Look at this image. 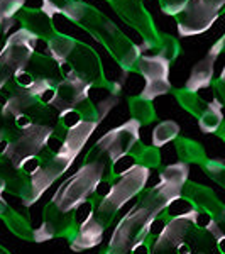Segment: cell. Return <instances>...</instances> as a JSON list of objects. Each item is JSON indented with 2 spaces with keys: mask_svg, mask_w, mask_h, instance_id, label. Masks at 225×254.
Masks as SVG:
<instances>
[{
  "mask_svg": "<svg viewBox=\"0 0 225 254\" xmlns=\"http://www.w3.org/2000/svg\"><path fill=\"white\" fill-rule=\"evenodd\" d=\"M69 22L87 31L97 43L107 49L113 61L120 66L124 75L137 73V61L144 53L141 44L130 41L115 22H112L100 9L90 5L83 0H73L63 12Z\"/></svg>",
  "mask_w": 225,
  "mask_h": 254,
  "instance_id": "cell-1",
  "label": "cell"
},
{
  "mask_svg": "<svg viewBox=\"0 0 225 254\" xmlns=\"http://www.w3.org/2000/svg\"><path fill=\"white\" fill-rule=\"evenodd\" d=\"M109 171V165L104 159H93L88 163H81L76 173H73L69 178L64 180L56 188L53 198L48 202L49 207L61 214H73L88 202L95 193L97 187L105 178Z\"/></svg>",
  "mask_w": 225,
  "mask_h": 254,
  "instance_id": "cell-2",
  "label": "cell"
},
{
  "mask_svg": "<svg viewBox=\"0 0 225 254\" xmlns=\"http://www.w3.org/2000/svg\"><path fill=\"white\" fill-rule=\"evenodd\" d=\"M151 170L146 166L136 165L130 168L125 175H122L117 182L112 183V188L104 198L97 200L95 196V210L93 215L98 222L102 224V227L107 231L110 225L113 224V220L117 219V214L120 212V208L132 200L134 196H139L142 191L146 190V185L149 182Z\"/></svg>",
  "mask_w": 225,
  "mask_h": 254,
  "instance_id": "cell-3",
  "label": "cell"
},
{
  "mask_svg": "<svg viewBox=\"0 0 225 254\" xmlns=\"http://www.w3.org/2000/svg\"><path fill=\"white\" fill-rule=\"evenodd\" d=\"M158 217V212H154L151 207L137 200L136 205L130 208L113 227L107 248L100 254H129L134 246L141 243L149 234L151 227Z\"/></svg>",
  "mask_w": 225,
  "mask_h": 254,
  "instance_id": "cell-4",
  "label": "cell"
},
{
  "mask_svg": "<svg viewBox=\"0 0 225 254\" xmlns=\"http://www.w3.org/2000/svg\"><path fill=\"white\" fill-rule=\"evenodd\" d=\"M139 129H141V124L134 119H129L124 124L110 129L90 147V151L83 158V163L93 161V159H104L110 166L117 159L127 156L141 141Z\"/></svg>",
  "mask_w": 225,
  "mask_h": 254,
  "instance_id": "cell-5",
  "label": "cell"
},
{
  "mask_svg": "<svg viewBox=\"0 0 225 254\" xmlns=\"http://www.w3.org/2000/svg\"><path fill=\"white\" fill-rule=\"evenodd\" d=\"M38 41L32 32L24 27L12 32L5 39L3 48L0 49V93L12 81L15 73L29 66L32 56L36 55Z\"/></svg>",
  "mask_w": 225,
  "mask_h": 254,
  "instance_id": "cell-6",
  "label": "cell"
},
{
  "mask_svg": "<svg viewBox=\"0 0 225 254\" xmlns=\"http://www.w3.org/2000/svg\"><path fill=\"white\" fill-rule=\"evenodd\" d=\"M109 5L115 10L122 22L132 27L141 36L142 53L156 51L161 41V32L158 31L153 15L146 9L142 0H109Z\"/></svg>",
  "mask_w": 225,
  "mask_h": 254,
  "instance_id": "cell-7",
  "label": "cell"
},
{
  "mask_svg": "<svg viewBox=\"0 0 225 254\" xmlns=\"http://www.w3.org/2000/svg\"><path fill=\"white\" fill-rule=\"evenodd\" d=\"M169 61L158 53L154 55L144 53L137 61V73L146 81L144 88L139 95L153 102L154 98L173 92V85L169 81Z\"/></svg>",
  "mask_w": 225,
  "mask_h": 254,
  "instance_id": "cell-8",
  "label": "cell"
},
{
  "mask_svg": "<svg viewBox=\"0 0 225 254\" xmlns=\"http://www.w3.org/2000/svg\"><path fill=\"white\" fill-rule=\"evenodd\" d=\"M53 134H55V126L32 124L27 129H19V132L9 142V149L3 158L17 166L22 159L38 156L41 151L46 149Z\"/></svg>",
  "mask_w": 225,
  "mask_h": 254,
  "instance_id": "cell-9",
  "label": "cell"
},
{
  "mask_svg": "<svg viewBox=\"0 0 225 254\" xmlns=\"http://www.w3.org/2000/svg\"><path fill=\"white\" fill-rule=\"evenodd\" d=\"M222 10L217 9L208 0H188L185 10L176 17L178 24V36L188 38V36H196L207 32Z\"/></svg>",
  "mask_w": 225,
  "mask_h": 254,
  "instance_id": "cell-10",
  "label": "cell"
},
{
  "mask_svg": "<svg viewBox=\"0 0 225 254\" xmlns=\"http://www.w3.org/2000/svg\"><path fill=\"white\" fill-rule=\"evenodd\" d=\"M92 90L93 87L76 78H61L59 83L56 85V95L51 107L58 114L68 109H76L90 97Z\"/></svg>",
  "mask_w": 225,
  "mask_h": 254,
  "instance_id": "cell-11",
  "label": "cell"
},
{
  "mask_svg": "<svg viewBox=\"0 0 225 254\" xmlns=\"http://www.w3.org/2000/svg\"><path fill=\"white\" fill-rule=\"evenodd\" d=\"M183 196L195 208L207 212L214 220H217L225 212V203H222V200L215 195V191L212 188L205 185H200V183L188 180L186 185L183 187Z\"/></svg>",
  "mask_w": 225,
  "mask_h": 254,
  "instance_id": "cell-12",
  "label": "cell"
},
{
  "mask_svg": "<svg viewBox=\"0 0 225 254\" xmlns=\"http://www.w3.org/2000/svg\"><path fill=\"white\" fill-rule=\"evenodd\" d=\"M98 126H100L98 122L83 121L80 126L73 127L66 134V137L61 141L59 149L56 151V156L66 159V161H69L73 165L75 159L78 158V154L83 151V147L87 146L88 139L93 136V132L97 130Z\"/></svg>",
  "mask_w": 225,
  "mask_h": 254,
  "instance_id": "cell-13",
  "label": "cell"
},
{
  "mask_svg": "<svg viewBox=\"0 0 225 254\" xmlns=\"http://www.w3.org/2000/svg\"><path fill=\"white\" fill-rule=\"evenodd\" d=\"M17 19L24 29L32 32L38 39L48 41L58 32L55 27V22H53V17H49L46 12H43L41 9H24L17 15Z\"/></svg>",
  "mask_w": 225,
  "mask_h": 254,
  "instance_id": "cell-14",
  "label": "cell"
},
{
  "mask_svg": "<svg viewBox=\"0 0 225 254\" xmlns=\"http://www.w3.org/2000/svg\"><path fill=\"white\" fill-rule=\"evenodd\" d=\"M217 60H219V56H217L215 53L208 51L207 55L195 64L190 73V76H188L186 85H185V88L188 92L198 93L200 90H207L212 83H214Z\"/></svg>",
  "mask_w": 225,
  "mask_h": 254,
  "instance_id": "cell-15",
  "label": "cell"
},
{
  "mask_svg": "<svg viewBox=\"0 0 225 254\" xmlns=\"http://www.w3.org/2000/svg\"><path fill=\"white\" fill-rule=\"evenodd\" d=\"M174 149H176V156L179 161L186 163V165L202 166L208 159L203 146L200 144V142L193 141V139L179 136L176 141H174Z\"/></svg>",
  "mask_w": 225,
  "mask_h": 254,
  "instance_id": "cell-16",
  "label": "cell"
},
{
  "mask_svg": "<svg viewBox=\"0 0 225 254\" xmlns=\"http://www.w3.org/2000/svg\"><path fill=\"white\" fill-rule=\"evenodd\" d=\"M27 69L34 75V78H44V80H51L55 83H59L61 81V71H59V66L51 56H44V55H39L36 53L32 56L29 66Z\"/></svg>",
  "mask_w": 225,
  "mask_h": 254,
  "instance_id": "cell-17",
  "label": "cell"
},
{
  "mask_svg": "<svg viewBox=\"0 0 225 254\" xmlns=\"http://www.w3.org/2000/svg\"><path fill=\"white\" fill-rule=\"evenodd\" d=\"M76 43H78V39H75L73 36L63 34V32L58 31L53 38H49L46 41L48 53H49V56L58 63V66H61V64L68 60V56L73 53Z\"/></svg>",
  "mask_w": 225,
  "mask_h": 254,
  "instance_id": "cell-18",
  "label": "cell"
},
{
  "mask_svg": "<svg viewBox=\"0 0 225 254\" xmlns=\"http://www.w3.org/2000/svg\"><path fill=\"white\" fill-rule=\"evenodd\" d=\"M2 220H3V224L7 225V229H9L14 236H17L19 239L34 243V227L31 225L29 217L20 215L19 212H15L14 208L9 205L7 212L2 215Z\"/></svg>",
  "mask_w": 225,
  "mask_h": 254,
  "instance_id": "cell-19",
  "label": "cell"
},
{
  "mask_svg": "<svg viewBox=\"0 0 225 254\" xmlns=\"http://www.w3.org/2000/svg\"><path fill=\"white\" fill-rule=\"evenodd\" d=\"M174 97H176L178 104L181 105L183 110H186L190 116H193L196 119H200L203 114L207 112L208 107H210V102L214 100H205L200 93H195V92H188L186 88H178V90H173Z\"/></svg>",
  "mask_w": 225,
  "mask_h": 254,
  "instance_id": "cell-20",
  "label": "cell"
},
{
  "mask_svg": "<svg viewBox=\"0 0 225 254\" xmlns=\"http://www.w3.org/2000/svg\"><path fill=\"white\" fill-rule=\"evenodd\" d=\"M127 104H129L130 119L137 121L141 127L149 126L156 121V109H154L151 100H146L141 95H130L127 98Z\"/></svg>",
  "mask_w": 225,
  "mask_h": 254,
  "instance_id": "cell-21",
  "label": "cell"
},
{
  "mask_svg": "<svg viewBox=\"0 0 225 254\" xmlns=\"http://www.w3.org/2000/svg\"><path fill=\"white\" fill-rule=\"evenodd\" d=\"M130 156L134 158V161L141 166H146L149 170H159L161 165V154L159 149L154 146H144L141 141L137 142V146L134 147V151L130 153Z\"/></svg>",
  "mask_w": 225,
  "mask_h": 254,
  "instance_id": "cell-22",
  "label": "cell"
},
{
  "mask_svg": "<svg viewBox=\"0 0 225 254\" xmlns=\"http://www.w3.org/2000/svg\"><path fill=\"white\" fill-rule=\"evenodd\" d=\"M24 5L26 0H0V27L3 29V34L12 29L17 15L24 10Z\"/></svg>",
  "mask_w": 225,
  "mask_h": 254,
  "instance_id": "cell-23",
  "label": "cell"
},
{
  "mask_svg": "<svg viewBox=\"0 0 225 254\" xmlns=\"http://www.w3.org/2000/svg\"><path fill=\"white\" fill-rule=\"evenodd\" d=\"M179 137V126L174 121H161L153 130V146L161 149L163 146L174 142Z\"/></svg>",
  "mask_w": 225,
  "mask_h": 254,
  "instance_id": "cell-24",
  "label": "cell"
},
{
  "mask_svg": "<svg viewBox=\"0 0 225 254\" xmlns=\"http://www.w3.org/2000/svg\"><path fill=\"white\" fill-rule=\"evenodd\" d=\"M158 55H161L163 58H166L169 63L178 60L179 53H181V46H179V41L174 36L163 34L161 32V41H159V48L156 49Z\"/></svg>",
  "mask_w": 225,
  "mask_h": 254,
  "instance_id": "cell-25",
  "label": "cell"
},
{
  "mask_svg": "<svg viewBox=\"0 0 225 254\" xmlns=\"http://www.w3.org/2000/svg\"><path fill=\"white\" fill-rule=\"evenodd\" d=\"M200 168L205 171V175L212 182H215L225 190V163L222 159H207Z\"/></svg>",
  "mask_w": 225,
  "mask_h": 254,
  "instance_id": "cell-26",
  "label": "cell"
},
{
  "mask_svg": "<svg viewBox=\"0 0 225 254\" xmlns=\"http://www.w3.org/2000/svg\"><path fill=\"white\" fill-rule=\"evenodd\" d=\"M41 2L43 3H41L39 9L43 12H46L49 17H55V15H58V14L63 15V12L66 10V7L73 0H41Z\"/></svg>",
  "mask_w": 225,
  "mask_h": 254,
  "instance_id": "cell-27",
  "label": "cell"
},
{
  "mask_svg": "<svg viewBox=\"0 0 225 254\" xmlns=\"http://www.w3.org/2000/svg\"><path fill=\"white\" fill-rule=\"evenodd\" d=\"M188 0H159V7H161V12L166 15H173V17H178L183 10H185Z\"/></svg>",
  "mask_w": 225,
  "mask_h": 254,
  "instance_id": "cell-28",
  "label": "cell"
},
{
  "mask_svg": "<svg viewBox=\"0 0 225 254\" xmlns=\"http://www.w3.org/2000/svg\"><path fill=\"white\" fill-rule=\"evenodd\" d=\"M17 168H19L20 171H22L24 175L32 176V175H36L39 171L41 159H39V156H29V158L22 159V161H20L19 165H17Z\"/></svg>",
  "mask_w": 225,
  "mask_h": 254,
  "instance_id": "cell-29",
  "label": "cell"
},
{
  "mask_svg": "<svg viewBox=\"0 0 225 254\" xmlns=\"http://www.w3.org/2000/svg\"><path fill=\"white\" fill-rule=\"evenodd\" d=\"M12 81H14V83L17 85V87H20V88H31L32 85H34L36 78H34V75H32L29 69L24 68V69H20V71L15 73Z\"/></svg>",
  "mask_w": 225,
  "mask_h": 254,
  "instance_id": "cell-30",
  "label": "cell"
},
{
  "mask_svg": "<svg viewBox=\"0 0 225 254\" xmlns=\"http://www.w3.org/2000/svg\"><path fill=\"white\" fill-rule=\"evenodd\" d=\"M7 208H9V203L3 200V196H0V219H2V215L7 212Z\"/></svg>",
  "mask_w": 225,
  "mask_h": 254,
  "instance_id": "cell-31",
  "label": "cell"
},
{
  "mask_svg": "<svg viewBox=\"0 0 225 254\" xmlns=\"http://www.w3.org/2000/svg\"><path fill=\"white\" fill-rule=\"evenodd\" d=\"M215 222H217V225H219V229H220V231H222L224 234H225V212H224L222 215L219 217V219L215 220Z\"/></svg>",
  "mask_w": 225,
  "mask_h": 254,
  "instance_id": "cell-32",
  "label": "cell"
},
{
  "mask_svg": "<svg viewBox=\"0 0 225 254\" xmlns=\"http://www.w3.org/2000/svg\"><path fill=\"white\" fill-rule=\"evenodd\" d=\"M0 254H10V251H9V249H5L2 244H0Z\"/></svg>",
  "mask_w": 225,
  "mask_h": 254,
  "instance_id": "cell-33",
  "label": "cell"
},
{
  "mask_svg": "<svg viewBox=\"0 0 225 254\" xmlns=\"http://www.w3.org/2000/svg\"><path fill=\"white\" fill-rule=\"evenodd\" d=\"M105 2H109V0H105Z\"/></svg>",
  "mask_w": 225,
  "mask_h": 254,
  "instance_id": "cell-34",
  "label": "cell"
}]
</instances>
